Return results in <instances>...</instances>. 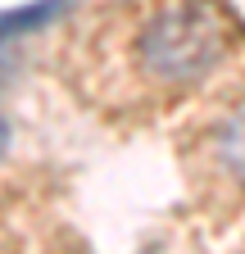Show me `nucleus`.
Listing matches in <instances>:
<instances>
[{"mask_svg":"<svg viewBox=\"0 0 245 254\" xmlns=\"http://www.w3.org/2000/svg\"><path fill=\"white\" fill-rule=\"evenodd\" d=\"M241 59L245 23L223 0H109L68 41V73L96 109H164Z\"/></svg>","mask_w":245,"mask_h":254,"instance_id":"obj_1","label":"nucleus"},{"mask_svg":"<svg viewBox=\"0 0 245 254\" xmlns=\"http://www.w3.org/2000/svg\"><path fill=\"white\" fill-rule=\"evenodd\" d=\"M195 177L213 195H245V91L209 109L195 136Z\"/></svg>","mask_w":245,"mask_h":254,"instance_id":"obj_2","label":"nucleus"},{"mask_svg":"<svg viewBox=\"0 0 245 254\" xmlns=\"http://www.w3.org/2000/svg\"><path fill=\"white\" fill-rule=\"evenodd\" d=\"M5 145H9V123L0 118V154H5Z\"/></svg>","mask_w":245,"mask_h":254,"instance_id":"obj_4","label":"nucleus"},{"mask_svg":"<svg viewBox=\"0 0 245 254\" xmlns=\"http://www.w3.org/2000/svg\"><path fill=\"white\" fill-rule=\"evenodd\" d=\"M68 0H37V5H18V9H5L0 14V41L5 37H18V32H41L50 27L59 14H64Z\"/></svg>","mask_w":245,"mask_h":254,"instance_id":"obj_3","label":"nucleus"}]
</instances>
